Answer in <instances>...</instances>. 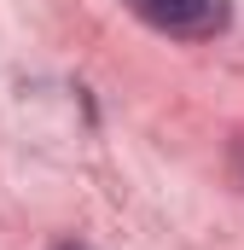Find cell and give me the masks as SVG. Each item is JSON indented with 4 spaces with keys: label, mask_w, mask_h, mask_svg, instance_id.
Instances as JSON below:
<instances>
[{
    "label": "cell",
    "mask_w": 244,
    "mask_h": 250,
    "mask_svg": "<svg viewBox=\"0 0 244 250\" xmlns=\"http://www.w3.org/2000/svg\"><path fill=\"white\" fill-rule=\"evenodd\" d=\"M151 29H163V35H215V29H227V18H233V0H128Z\"/></svg>",
    "instance_id": "cell-1"
},
{
    "label": "cell",
    "mask_w": 244,
    "mask_h": 250,
    "mask_svg": "<svg viewBox=\"0 0 244 250\" xmlns=\"http://www.w3.org/2000/svg\"><path fill=\"white\" fill-rule=\"evenodd\" d=\"M59 250H87V245H59Z\"/></svg>",
    "instance_id": "cell-3"
},
{
    "label": "cell",
    "mask_w": 244,
    "mask_h": 250,
    "mask_svg": "<svg viewBox=\"0 0 244 250\" xmlns=\"http://www.w3.org/2000/svg\"><path fill=\"white\" fill-rule=\"evenodd\" d=\"M233 169H239V181H244V140H239V151H233Z\"/></svg>",
    "instance_id": "cell-2"
}]
</instances>
